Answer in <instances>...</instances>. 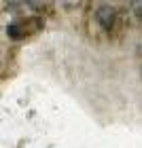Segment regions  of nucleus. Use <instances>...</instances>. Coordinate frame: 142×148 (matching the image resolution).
<instances>
[{
	"mask_svg": "<svg viewBox=\"0 0 142 148\" xmlns=\"http://www.w3.org/2000/svg\"><path fill=\"white\" fill-rule=\"evenodd\" d=\"M114 15H117V11H114V6H110V4H100L98 11H96V19H98V23L102 25L104 30H110L112 28Z\"/></svg>",
	"mask_w": 142,
	"mask_h": 148,
	"instance_id": "f257e3e1",
	"label": "nucleus"
},
{
	"mask_svg": "<svg viewBox=\"0 0 142 148\" xmlns=\"http://www.w3.org/2000/svg\"><path fill=\"white\" fill-rule=\"evenodd\" d=\"M6 34H9L11 38H19V36H21V30H19V25L13 23V25H9V28H6Z\"/></svg>",
	"mask_w": 142,
	"mask_h": 148,
	"instance_id": "f03ea898",
	"label": "nucleus"
},
{
	"mask_svg": "<svg viewBox=\"0 0 142 148\" xmlns=\"http://www.w3.org/2000/svg\"><path fill=\"white\" fill-rule=\"evenodd\" d=\"M134 9H136V15H142V2H134Z\"/></svg>",
	"mask_w": 142,
	"mask_h": 148,
	"instance_id": "7ed1b4c3",
	"label": "nucleus"
}]
</instances>
